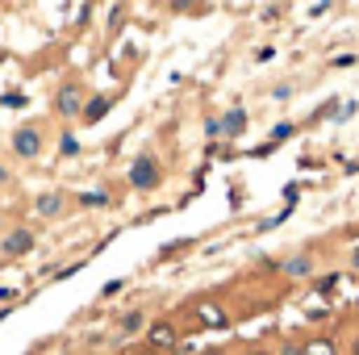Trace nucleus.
Instances as JSON below:
<instances>
[{"label": "nucleus", "instance_id": "nucleus-1", "mask_svg": "<svg viewBox=\"0 0 359 355\" xmlns=\"http://www.w3.org/2000/svg\"><path fill=\"white\" fill-rule=\"evenodd\" d=\"M180 347V335H176V326H172V322H155V326H151V330H147V351H176Z\"/></svg>", "mask_w": 359, "mask_h": 355}, {"label": "nucleus", "instance_id": "nucleus-2", "mask_svg": "<svg viewBox=\"0 0 359 355\" xmlns=\"http://www.w3.org/2000/svg\"><path fill=\"white\" fill-rule=\"evenodd\" d=\"M13 155H21V159H38V155H42V134H38L34 126L13 130Z\"/></svg>", "mask_w": 359, "mask_h": 355}, {"label": "nucleus", "instance_id": "nucleus-3", "mask_svg": "<svg viewBox=\"0 0 359 355\" xmlns=\"http://www.w3.org/2000/svg\"><path fill=\"white\" fill-rule=\"evenodd\" d=\"M34 251V230H25V226H17V230H8L4 239H0V255H29Z\"/></svg>", "mask_w": 359, "mask_h": 355}, {"label": "nucleus", "instance_id": "nucleus-4", "mask_svg": "<svg viewBox=\"0 0 359 355\" xmlns=\"http://www.w3.org/2000/svg\"><path fill=\"white\" fill-rule=\"evenodd\" d=\"M55 109H59L63 117H80V113H84V88H80V84H63L59 96H55Z\"/></svg>", "mask_w": 359, "mask_h": 355}, {"label": "nucleus", "instance_id": "nucleus-5", "mask_svg": "<svg viewBox=\"0 0 359 355\" xmlns=\"http://www.w3.org/2000/svg\"><path fill=\"white\" fill-rule=\"evenodd\" d=\"M192 314H196V322L209 326V330H226V326H230V318H226V309H222L217 301H196Z\"/></svg>", "mask_w": 359, "mask_h": 355}, {"label": "nucleus", "instance_id": "nucleus-6", "mask_svg": "<svg viewBox=\"0 0 359 355\" xmlns=\"http://www.w3.org/2000/svg\"><path fill=\"white\" fill-rule=\"evenodd\" d=\"M159 180V163L151 155H138V163L130 168V188H155Z\"/></svg>", "mask_w": 359, "mask_h": 355}, {"label": "nucleus", "instance_id": "nucleus-7", "mask_svg": "<svg viewBox=\"0 0 359 355\" xmlns=\"http://www.w3.org/2000/svg\"><path fill=\"white\" fill-rule=\"evenodd\" d=\"M34 209H38L42 217H59V213H63V192H42Z\"/></svg>", "mask_w": 359, "mask_h": 355}, {"label": "nucleus", "instance_id": "nucleus-8", "mask_svg": "<svg viewBox=\"0 0 359 355\" xmlns=\"http://www.w3.org/2000/svg\"><path fill=\"white\" fill-rule=\"evenodd\" d=\"M217 126H222V130H226L230 138H238V134L247 130V113H243V109H234V113H230V117H222Z\"/></svg>", "mask_w": 359, "mask_h": 355}, {"label": "nucleus", "instance_id": "nucleus-9", "mask_svg": "<svg viewBox=\"0 0 359 355\" xmlns=\"http://www.w3.org/2000/svg\"><path fill=\"white\" fill-rule=\"evenodd\" d=\"M109 105H113L109 96H92L88 105H84V121H100V117L109 113Z\"/></svg>", "mask_w": 359, "mask_h": 355}, {"label": "nucleus", "instance_id": "nucleus-10", "mask_svg": "<svg viewBox=\"0 0 359 355\" xmlns=\"http://www.w3.org/2000/svg\"><path fill=\"white\" fill-rule=\"evenodd\" d=\"M301 355H339V347H334L330 339H309V343L301 347Z\"/></svg>", "mask_w": 359, "mask_h": 355}, {"label": "nucleus", "instance_id": "nucleus-11", "mask_svg": "<svg viewBox=\"0 0 359 355\" xmlns=\"http://www.w3.org/2000/svg\"><path fill=\"white\" fill-rule=\"evenodd\" d=\"M284 272H288V276H309V272H313V260H309V255H297V260L284 264Z\"/></svg>", "mask_w": 359, "mask_h": 355}, {"label": "nucleus", "instance_id": "nucleus-12", "mask_svg": "<svg viewBox=\"0 0 359 355\" xmlns=\"http://www.w3.org/2000/svg\"><path fill=\"white\" fill-rule=\"evenodd\" d=\"M142 322H147V318L134 309V314H126V318H121V330H126V335H134V330H142Z\"/></svg>", "mask_w": 359, "mask_h": 355}, {"label": "nucleus", "instance_id": "nucleus-13", "mask_svg": "<svg viewBox=\"0 0 359 355\" xmlns=\"http://www.w3.org/2000/svg\"><path fill=\"white\" fill-rule=\"evenodd\" d=\"M334 284H339V276H326V280H318V288H322V293H334Z\"/></svg>", "mask_w": 359, "mask_h": 355}, {"label": "nucleus", "instance_id": "nucleus-14", "mask_svg": "<svg viewBox=\"0 0 359 355\" xmlns=\"http://www.w3.org/2000/svg\"><path fill=\"white\" fill-rule=\"evenodd\" d=\"M4 180H8V168H4V163H0V184H4Z\"/></svg>", "mask_w": 359, "mask_h": 355}, {"label": "nucleus", "instance_id": "nucleus-15", "mask_svg": "<svg viewBox=\"0 0 359 355\" xmlns=\"http://www.w3.org/2000/svg\"><path fill=\"white\" fill-rule=\"evenodd\" d=\"M201 355H226V351H217V347H209V351H201Z\"/></svg>", "mask_w": 359, "mask_h": 355}, {"label": "nucleus", "instance_id": "nucleus-16", "mask_svg": "<svg viewBox=\"0 0 359 355\" xmlns=\"http://www.w3.org/2000/svg\"><path fill=\"white\" fill-rule=\"evenodd\" d=\"M351 267H355V272H359V251H355V255H351Z\"/></svg>", "mask_w": 359, "mask_h": 355}, {"label": "nucleus", "instance_id": "nucleus-17", "mask_svg": "<svg viewBox=\"0 0 359 355\" xmlns=\"http://www.w3.org/2000/svg\"><path fill=\"white\" fill-rule=\"evenodd\" d=\"M247 355H271V351H264V347H255V351H247Z\"/></svg>", "mask_w": 359, "mask_h": 355}, {"label": "nucleus", "instance_id": "nucleus-18", "mask_svg": "<svg viewBox=\"0 0 359 355\" xmlns=\"http://www.w3.org/2000/svg\"><path fill=\"white\" fill-rule=\"evenodd\" d=\"M284 355H301V351H297V347H288V351H284Z\"/></svg>", "mask_w": 359, "mask_h": 355}, {"label": "nucleus", "instance_id": "nucleus-19", "mask_svg": "<svg viewBox=\"0 0 359 355\" xmlns=\"http://www.w3.org/2000/svg\"><path fill=\"white\" fill-rule=\"evenodd\" d=\"M355 355H359V339H355Z\"/></svg>", "mask_w": 359, "mask_h": 355}]
</instances>
